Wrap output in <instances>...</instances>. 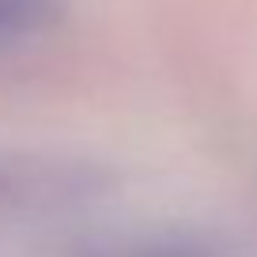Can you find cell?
<instances>
[{
	"instance_id": "6da1fadb",
	"label": "cell",
	"mask_w": 257,
	"mask_h": 257,
	"mask_svg": "<svg viewBox=\"0 0 257 257\" xmlns=\"http://www.w3.org/2000/svg\"><path fill=\"white\" fill-rule=\"evenodd\" d=\"M57 16V0H0V53L42 38Z\"/></svg>"
},
{
	"instance_id": "7a4b0ae2",
	"label": "cell",
	"mask_w": 257,
	"mask_h": 257,
	"mask_svg": "<svg viewBox=\"0 0 257 257\" xmlns=\"http://www.w3.org/2000/svg\"><path fill=\"white\" fill-rule=\"evenodd\" d=\"M110 257H212L201 249H185V246H137V249H121Z\"/></svg>"
}]
</instances>
